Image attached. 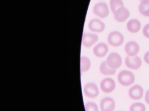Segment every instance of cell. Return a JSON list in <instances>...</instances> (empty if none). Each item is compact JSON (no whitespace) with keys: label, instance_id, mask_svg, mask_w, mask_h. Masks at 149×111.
Masks as SVG:
<instances>
[{"label":"cell","instance_id":"6da1fadb","mask_svg":"<svg viewBox=\"0 0 149 111\" xmlns=\"http://www.w3.org/2000/svg\"><path fill=\"white\" fill-rule=\"evenodd\" d=\"M118 80L122 85L127 87L134 83L135 81V76L132 71L123 70L119 73L118 75Z\"/></svg>","mask_w":149,"mask_h":111},{"label":"cell","instance_id":"7a4b0ae2","mask_svg":"<svg viewBox=\"0 0 149 111\" xmlns=\"http://www.w3.org/2000/svg\"><path fill=\"white\" fill-rule=\"evenodd\" d=\"M93 13L100 18H106L109 13L108 5L104 2H100L95 3L93 8Z\"/></svg>","mask_w":149,"mask_h":111},{"label":"cell","instance_id":"3957f363","mask_svg":"<svg viewBox=\"0 0 149 111\" xmlns=\"http://www.w3.org/2000/svg\"><path fill=\"white\" fill-rule=\"evenodd\" d=\"M108 42L112 46L118 47L122 45L124 42L123 34L118 31L111 32L108 35Z\"/></svg>","mask_w":149,"mask_h":111},{"label":"cell","instance_id":"277c9868","mask_svg":"<svg viewBox=\"0 0 149 111\" xmlns=\"http://www.w3.org/2000/svg\"><path fill=\"white\" fill-rule=\"evenodd\" d=\"M106 62L109 66L112 69H116L120 67L122 63V58L120 55L116 52L111 53L107 57Z\"/></svg>","mask_w":149,"mask_h":111},{"label":"cell","instance_id":"5b68a950","mask_svg":"<svg viewBox=\"0 0 149 111\" xmlns=\"http://www.w3.org/2000/svg\"><path fill=\"white\" fill-rule=\"evenodd\" d=\"M125 63L128 68L136 70L141 67L142 65V61L139 56H135L133 57L127 56L125 58Z\"/></svg>","mask_w":149,"mask_h":111},{"label":"cell","instance_id":"8992f818","mask_svg":"<svg viewBox=\"0 0 149 111\" xmlns=\"http://www.w3.org/2000/svg\"><path fill=\"white\" fill-rule=\"evenodd\" d=\"M98 40V36L93 33H84L82 37L81 43L83 46L90 48L95 44Z\"/></svg>","mask_w":149,"mask_h":111},{"label":"cell","instance_id":"52a82bcc","mask_svg":"<svg viewBox=\"0 0 149 111\" xmlns=\"http://www.w3.org/2000/svg\"><path fill=\"white\" fill-rule=\"evenodd\" d=\"M125 51L128 56L133 57L137 56L140 51V46L137 42L130 41L126 44Z\"/></svg>","mask_w":149,"mask_h":111},{"label":"cell","instance_id":"ba28073f","mask_svg":"<svg viewBox=\"0 0 149 111\" xmlns=\"http://www.w3.org/2000/svg\"><path fill=\"white\" fill-rule=\"evenodd\" d=\"M113 16L115 20L119 23H122L125 22L129 17L130 12L126 8L122 6L118 9L113 13Z\"/></svg>","mask_w":149,"mask_h":111},{"label":"cell","instance_id":"9c48e42d","mask_svg":"<svg viewBox=\"0 0 149 111\" xmlns=\"http://www.w3.org/2000/svg\"><path fill=\"white\" fill-rule=\"evenodd\" d=\"M85 95L90 98H94L99 94V90L97 85L94 83H87L84 87Z\"/></svg>","mask_w":149,"mask_h":111},{"label":"cell","instance_id":"30bf717a","mask_svg":"<svg viewBox=\"0 0 149 111\" xmlns=\"http://www.w3.org/2000/svg\"><path fill=\"white\" fill-rule=\"evenodd\" d=\"M88 28L93 32L95 33H101L102 32L105 28V23L98 19H91L88 24Z\"/></svg>","mask_w":149,"mask_h":111},{"label":"cell","instance_id":"8fae6325","mask_svg":"<svg viewBox=\"0 0 149 111\" xmlns=\"http://www.w3.org/2000/svg\"><path fill=\"white\" fill-rule=\"evenodd\" d=\"M116 87L115 81L111 78H105L103 79L100 83V88L101 90L105 93L112 92Z\"/></svg>","mask_w":149,"mask_h":111},{"label":"cell","instance_id":"7c38bea8","mask_svg":"<svg viewBox=\"0 0 149 111\" xmlns=\"http://www.w3.org/2000/svg\"><path fill=\"white\" fill-rule=\"evenodd\" d=\"M144 90L143 87L138 84L132 87L128 91L129 97L133 100L140 99L143 95Z\"/></svg>","mask_w":149,"mask_h":111},{"label":"cell","instance_id":"4fadbf2b","mask_svg":"<svg viewBox=\"0 0 149 111\" xmlns=\"http://www.w3.org/2000/svg\"><path fill=\"white\" fill-rule=\"evenodd\" d=\"M115 107L114 100L110 97H105L100 102V108L102 111H113Z\"/></svg>","mask_w":149,"mask_h":111},{"label":"cell","instance_id":"5bb4252c","mask_svg":"<svg viewBox=\"0 0 149 111\" xmlns=\"http://www.w3.org/2000/svg\"><path fill=\"white\" fill-rule=\"evenodd\" d=\"M108 52V46L104 42L98 43L93 48V53L98 58L104 57Z\"/></svg>","mask_w":149,"mask_h":111},{"label":"cell","instance_id":"9a60e30c","mask_svg":"<svg viewBox=\"0 0 149 111\" xmlns=\"http://www.w3.org/2000/svg\"><path fill=\"white\" fill-rule=\"evenodd\" d=\"M127 30L131 33H137L141 28V23L136 19H132L128 21L126 24Z\"/></svg>","mask_w":149,"mask_h":111},{"label":"cell","instance_id":"2e32d148","mask_svg":"<svg viewBox=\"0 0 149 111\" xmlns=\"http://www.w3.org/2000/svg\"><path fill=\"white\" fill-rule=\"evenodd\" d=\"M100 70L101 73L105 76L113 75L116 73V69H112L108 65L106 61L102 62L100 66Z\"/></svg>","mask_w":149,"mask_h":111},{"label":"cell","instance_id":"e0dca14e","mask_svg":"<svg viewBox=\"0 0 149 111\" xmlns=\"http://www.w3.org/2000/svg\"><path fill=\"white\" fill-rule=\"evenodd\" d=\"M139 10L143 16L149 17V1L144 0L141 1L139 5Z\"/></svg>","mask_w":149,"mask_h":111},{"label":"cell","instance_id":"ac0fdd59","mask_svg":"<svg viewBox=\"0 0 149 111\" xmlns=\"http://www.w3.org/2000/svg\"><path fill=\"white\" fill-rule=\"evenodd\" d=\"M91 67V61L88 58L85 56L80 58V70L81 72H86L88 71Z\"/></svg>","mask_w":149,"mask_h":111},{"label":"cell","instance_id":"d6986e66","mask_svg":"<svg viewBox=\"0 0 149 111\" xmlns=\"http://www.w3.org/2000/svg\"><path fill=\"white\" fill-rule=\"evenodd\" d=\"M109 6L112 12L113 13L118 9L124 6V3L122 0H110Z\"/></svg>","mask_w":149,"mask_h":111},{"label":"cell","instance_id":"ffe728a7","mask_svg":"<svg viewBox=\"0 0 149 111\" xmlns=\"http://www.w3.org/2000/svg\"><path fill=\"white\" fill-rule=\"evenodd\" d=\"M129 111H146V106L141 102H136L130 106Z\"/></svg>","mask_w":149,"mask_h":111},{"label":"cell","instance_id":"44dd1931","mask_svg":"<svg viewBox=\"0 0 149 111\" xmlns=\"http://www.w3.org/2000/svg\"><path fill=\"white\" fill-rule=\"evenodd\" d=\"M86 111H98L97 104L93 102H88L85 104Z\"/></svg>","mask_w":149,"mask_h":111},{"label":"cell","instance_id":"7402d4cb","mask_svg":"<svg viewBox=\"0 0 149 111\" xmlns=\"http://www.w3.org/2000/svg\"><path fill=\"white\" fill-rule=\"evenodd\" d=\"M143 35L149 39V23L146 24L143 28Z\"/></svg>","mask_w":149,"mask_h":111},{"label":"cell","instance_id":"603a6c76","mask_svg":"<svg viewBox=\"0 0 149 111\" xmlns=\"http://www.w3.org/2000/svg\"><path fill=\"white\" fill-rule=\"evenodd\" d=\"M144 60L147 65H149V51L145 53L144 55Z\"/></svg>","mask_w":149,"mask_h":111},{"label":"cell","instance_id":"cb8c5ba5","mask_svg":"<svg viewBox=\"0 0 149 111\" xmlns=\"http://www.w3.org/2000/svg\"><path fill=\"white\" fill-rule=\"evenodd\" d=\"M144 99L146 102L149 105V89L148 91H147V92H146L145 94V96H144Z\"/></svg>","mask_w":149,"mask_h":111},{"label":"cell","instance_id":"d4e9b609","mask_svg":"<svg viewBox=\"0 0 149 111\" xmlns=\"http://www.w3.org/2000/svg\"><path fill=\"white\" fill-rule=\"evenodd\" d=\"M140 1H144V0H140ZM148 1H149V0H148Z\"/></svg>","mask_w":149,"mask_h":111}]
</instances>
